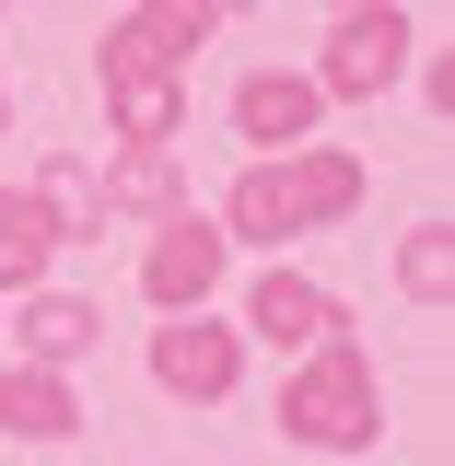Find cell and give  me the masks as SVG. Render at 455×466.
Segmentation results:
<instances>
[{
	"instance_id": "12",
	"label": "cell",
	"mask_w": 455,
	"mask_h": 466,
	"mask_svg": "<svg viewBox=\"0 0 455 466\" xmlns=\"http://www.w3.org/2000/svg\"><path fill=\"white\" fill-rule=\"evenodd\" d=\"M24 187H36V210L58 222V245H106V187H94V164H82V152H47Z\"/></svg>"
},
{
	"instance_id": "7",
	"label": "cell",
	"mask_w": 455,
	"mask_h": 466,
	"mask_svg": "<svg viewBox=\"0 0 455 466\" xmlns=\"http://www.w3.org/2000/svg\"><path fill=\"white\" fill-rule=\"evenodd\" d=\"M106 350V303H82V291H24L12 303V361H36V373H70V361H94Z\"/></svg>"
},
{
	"instance_id": "11",
	"label": "cell",
	"mask_w": 455,
	"mask_h": 466,
	"mask_svg": "<svg viewBox=\"0 0 455 466\" xmlns=\"http://www.w3.org/2000/svg\"><path fill=\"white\" fill-rule=\"evenodd\" d=\"M47 268H58V222L36 210V187H12V175H0V303L47 291Z\"/></svg>"
},
{
	"instance_id": "17",
	"label": "cell",
	"mask_w": 455,
	"mask_h": 466,
	"mask_svg": "<svg viewBox=\"0 0 455 466\" xmlns=\"http://www.w3.org/2000/svg\"><path fill=\"white\" fill-rule=\"evenodd\" d=\"M327 12H350V0H327Z\"/></svg>"
},
{
	"instance_id": "13",
	"label": "cell",
	"mask_w": 455,
	"mask_h": 466,
	"mask_svg": "<svg viewBox=\"0 0 455 466\" xmlns=\"http://www.w3.org/2000/svg\"><path fill=\"white\" fill-rule=\"evenodd\" d=\"M106 128H117V152H175L187 140V82H106Z\"/></svg>"
},
{
	"instance_id": "1",
	"label": "cell",
	"mask_w": 455,
	"mask_h": 466,
	"mask_svg": "<svg viewBox=\"0 0 455 466\" xmlns=\"http://www.w3.org/2000/svg\"><path fill=\"white\" fill-rule=\"evenodd\" d=\"M281 443H304V455H374L386 443V373H374V350L350 339H327V350H304L281 373Z\"/></svg>"
},
{
	"instance_id": "8",
	"label": "cell",
	"mask_w": 455,
	"mask_h": 466,
	"mask_svg": "<svg viewBox=\"0 0 455 466\" xmlns=\"http://www.w3.org/2000/svg\"><path fill=\"white\" fill-rule=\"evenodd\" d=\"M281 198L304 233H339L362 198H374V175H362V152H339V140H304V152H281Z\"/></svg>"
},
{
	"instance_id": "15",
	"label": "cell",
	"mask_w": 455,
	"mask_h": 466,
	"mask_svg": "<svg viewBox=\"0 0 455 466\" xmlns=\"http://www.w3.org/2000/svg\"><path fill=\"white\" fill-rule=\"evenodd\" d=\"M0 128H12V82H0Z\"/></svg>"
},
{
	"instance_id": "10",
	"label": "cell",
	"mask_w": 455,
	"mask_h": 466,
	"mask_svg": "<svg viewBox=\"0 0 455 466\" xmlns=\"http://www.w3.org/2000/svg\"><path fill=\"white\" fill-rule=\"evenodd\" d=\"M94 187H106V222H175L187 210V164L175 152H117V164H94Z\"/></svg>"
},
{
	"instance_id": "18",
	"label": "cell",
	"mask_w": 455,
	"mask_h": 466,
	"mask_svg": "<svg viewBox=\"0 0 455 466\" xmlns=\"http://www.w3.org/2000/svg\"><path fill=\"white\" fill-rule=\"evenodd\" d=\"M0 12H12V0H0Z\"/></svg>"
},
{
	"instance_id": "5",
	"label": "cell",
	"mask_w": 455,
	"mask_h": 466,
	"mask_svg": "<svg viewBox=\"0 0 455 466\" xmlns=\"http://www.w3.org/2000/svg\"><path fill=\"white\" fill-rule=\"evenodd\" d=\"M140 361H152V385H164L175 408H222L233 385H245V339H233V315H164Z\"/></svg>"
},
{
	"instance_id": "6",
	"label": "cell",
	"mask_w": 455,
	"mask_h": 466,
	"mask_svg": "<svg viewBox=\"0 0 455 466\" xmlns=\"http://www.w3.org/2000/svg\"><path fill=\"white\" fill-rule=\"evenodd\" d=\"M222 116H233V140H245V164H281V152H304V140L327 128V94H315L292 58H269V70H245V82H233Z\"/></svg>"
},
{
	"instance_id": "16",
	"label": "cell",
	"mask_w": 455,
	"mask_h": 466,
	"mask_svg": "<svg viewBox=\"0 0 455 466\" xmlns=\"http://www.w3.org/2000/svg\"><path fill=\"white\" fill-rule=\"evenodd\" d=\"M233 12H257V0H222V24H233Z\"/></svg>"
},
{
	"instance_id": "3",
	"label": "cell",
	"mask_w": 455,
	"mask_h": 466,
	"mask_svg": "<svg viewBox=\"0 0 455 466\" xmlns=\"http://www.w3.org/2000/svg\"><path fill=\"white\" fill-rule=\"evenodd\" d=\"M222 280H233V245H222V222H211L199 198L140 233V303H152V315H211Z\"/></svg>"
},
{
	"instance_id": "2",
	"label": "cell",
	"mask_w": 455,
	"mask_h": 466,
	"mask_svg": "<svg viewBox=\"0 0 455 466\" xmlns=\"http://www.w3.org/2000/svg\"><path fill=\"white\" fill-rule=\"evenodd\" d=\"M408 58H420V24H408L398 0H350V12H327V47L304 58V82L327 106H386L408 82Z\"/></svg>"
},
{
	"instance_id": "9",
	"label": "cell",
	"mask_w": 455,
	"mask_h": 466,
	"mask_svg": "<svg viewBox=\"0 0 455 466\" xmlns=\"http://www.w3.org/2000/svg\"><path fill=\"white\" fill-rule=\"evenodd\" d=\"M82 431V385L36 373V361H0V443H70Z\"/></svg>"
},
{
	"instance_id": "14",
	"label": "cell",
	"mask_w": 455,
	"mask_h": 466,
	"mask_svg": "<svg viewBox=\"0 0 455 466\" xmlns=\"http://www.w3.org/2000/svg\"><path fill=\"white\" fill-rule=\"evenodd\" d=\"M398 291H408V303H444V291H455V222L398 233Z\"/></svg>"
},
{
	"instance_id": "4",
	"label": "cell",
	"mask_w": 455,
	"mask_h": 466,
	"mask_svg": "<svg viewBox=\"0 0 455 466\" xmlns=\"http://www.w3.org/2000/svg\"><path fill=\"white\" fill-rule=\"evenodd\" d=\"M339 327H350V303H339L327 280H304L292 257H269V268L245 280V303H233V339H269L281 361H304V350H327Z\"/></svg>"
}]
</instances>
